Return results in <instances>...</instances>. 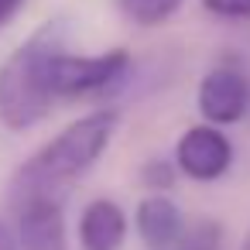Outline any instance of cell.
<instances>
[{"label":"cell","instance_id":"cell-7","mask_svg":"<svg viewBox=\"0 0 250 250\" xmlns=\"http://www.w3.org/2000/svg\"><path fill=\"white\" fill-rule=\"evenodd\" d=\"M134 226H137V236L147 250H168L182 236L185 216L168 195H147V199L137 202Z\"/></svg>","mask_w":250,"mask_h":250},{"label":"cell","instance_id":"cell-11","mask_svg":"<svg viewBox=\"0 0 250 250\" xmlns=\"http://www.w3.org/2000/svg\"><path fill=\"white\" fill-rule=\"evenodd\" d=\"M175 161H165V158H154V161H147L144 168H141V182L147 185V188H158V192H165V188H171L175 185Z\"/></svg>","mask_w":250,"mask_h":250},{"label":"cell","instance_id":"cell-13","mask_svg":"<svg viewBox=\"0 0 250 250\" xmlns=\"http://www.w3.org/2000/svg\"><path fill=\"white\" fill-rule=\"evenodd\" d=\"M21 7H24V0H0V28H4Z\"/></svg>","mask_w":250,"mask_h":250},{"label":"cell","instance_id":"cell-2","mask_svg":"<svg viewBox=\"0 0 250 250\" xmlns=\"http://www.w3.org/2000/svg\"><path fill=\"white\" fill-rule=\"evenodd\" d=\"M65 48L69 21L52 18L31 31L0 65V124L7 130H31L59 106L52 89V65Z\"/></svg>","mask_w":250,"mask_h":250},{"label":"cell","instance_id":"cell-4","mask_svg":"<svg viewBox=\"0 0 250 250\" xmlns=\"http://www.w3.org/2000/svg\"><path fill=\"white\" fill-rule=\"evenodd\" d=\"M175 168L192 182H219L233 168V144L219 127L195 124L175 144Z\"/></svg>","mask_w":250,"mask_h":250},{"label":"cell","instance_id":"cell-5","mask_svg":"<svg viewBox=\"0 0 250 250\" xmlns=\"http://www.w3.org/2000/svg\"><path fill=\"white\" fill-rule=\"evenodd\" d=\"M195 106L202 113L206 124L212 127H229L240 124L247 106H250V83L236 65H216L212 72L202 76L199 93H195Z\"/></svg>","mask_w":250,"mask_h":250},{"label":"cell","instance_id":"cell-15","mask_svg":"<svg viewBox=\"0 0 250 250\" xmlns=\"http://www.w3.org/2000/svg\"><path fill=\"white\" fill-rule=\"evenodd\" d=\"M236 250H250V226H247V233H243V240H240V247Z\"/></svg>","mask_w":250,"mask_h":250},{"label":"cell","instance_id":"cell-12","mask_svg":"<svg viewBox=\"0 0 250 250\" xmlns=\"http://www.w3.org/2000/svg\"><path fill=\"white\" fill-rule=\"evenodd\" d=\"M199 4L219 21H250V0H199Z\"/></svg>","mask_w":250,"mask_h":250},{"label":"cell","instance_id":"cell-9","mask_svg":"<svg viewBox=\"0 0 250 250\" xmlns=\"http://www.w3.org/2000/svg\"><path fill=\"white\" fill-rule=\"evenodd\" d=\"M113 4L137 28H161L182 11V0H113Z\"/></svg>","mask_w":250,"mask_h":250},{"label":"cell","instance_id":"cell-6","mask_svg":"<svg viewBox=\"0 0 250 250\" xmlns=\"http://www.w3.org/2000/svg\"><path fill=\"white\" fill-rule=\"evenodd\" d=\"M14 236L21 250H69L62 202L59 199H21Z\"/></svg>","mask_w":250,"mask_h":250},{"label":"cell","instance_id":"cell-10","mask_svg":"<svg viewBox=\"0 0 250 250\" xmlns=\"http://www.w3.org/2000/svg\"><path fill=\"white\" fill-rule=\"evenodd\" d=\"M168 250H223V223L219 219H199L192 226L185 223L182 236Z\"/></svg>","mask_w":250,"mask_h":250},{"label":"cell","instance_id":"cell-1","mask_svg":"<svg viewBox=\"0 0 250 250\" xmlns=\"http://www.w3.org/2000/svg\"><path fill=\"white\" fill-rule=\"evenodd\" d=\"M117 127H120V113L110 106L72 120L65 130H59L48 144H42L14 171V182H11L14 202H21V199H62V192L72 188L106 154Z\"/></svg>","mask_w":250,"mask_h":250},{"label":"cell","instance_id":"cell-3","mask_svg":"<svg viewBox=\"0 0 250 250\" xmlns=\"http://www.w3.org/2000/svg\"><path fill=\"white\" fill-rule=\"evenodd\" d=\"M130 76V52L110 48L100 55H76L59 52L52 65V89L55 100H89V96H110L117 93Z\"/></svg>","mask_w":250,"mask_h":250},{"label":"cell","instance_id":"cell-8","mask_svg":"<svg viewBox=\"0 0 250 250\" xmlns=\"http://www.w3.org/2000/svg\"><path fill=\"white\" fill-rule=\"evenodd\" d=\"M127 240V212L113 199H93L79 216L83 250H120Z\"/></svg>","mask_w":250,"mask_h":250},{"label":"cell","instance_id":"cell-14","mask_svg":"<svg viewBox=\"0 0 250 250\" xmlns=\"http://www.w3.org/2000/svg\"><path fill=\"white\" fill-rule=\"evenodd\" d=\"M0 250H21V247H18L14 229H11V226H4V223H0Z\"/></svg>","mask_w":250,"mask_h":250}]
</instances>
